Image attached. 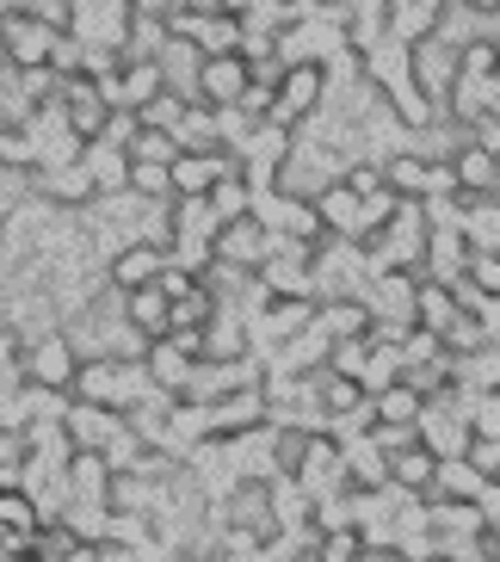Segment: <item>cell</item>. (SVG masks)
Segmentation results:
<instances>
[{
  "instance_id": "1",
  "label": "cell",
  "mask_w": 500,
  "mask_h": 562,
  "mask_svg": "<svg viewBox=\"0 0 500 562\" xmlns=\"http://www.w3.org/2000/svg\"><path fill=\"white\" fill-rule=\"evenodd\" d=\"M328 105V75L316 63H291L279 75V93H272V112L260 124H279V131H303L309 117Z\"/></svg>"
},
{
  "instance_id": "2",
  "label": "cell",
  "mask_w": 500,
  "mask_h": 562,
  "mask_svg": "<svg viewBox=\"0 0 500 562\" xmlns=\"http://www.w3.org/2000/svg\"><path fill=\"white\" fill-rule=\"evenodd\" d=\"M130 19H136L130 0H75V7H68V25H63V32L75 37V44H87V50H117V56H124Z\"/></svg>"
},
{
  "instance_id": "3",
  "label": "cell",
  "mask_w": 500,
  "mask_h": 562,
  "mask_svg": "<svg viewBox=\"0 0 500 562\" xmlns=\"http://www.w3.org/2000/svg\"><path fill=\"white\" fill-rule=\"evenodd\" d=\"M75 347H68V334L50 328V334H37V340H25L19 347V378L37 383V390H63L68 396V383H75Z\"/></svg>"
},
{
  "instance_id": "4",
  "label": "cell",
  "mask_w": 500,
  "mask_h": 562,
  "mask_svg": "<svg viewBox=\"0 0 500 562\" xmlns=\"http://www.w3.org/2000/svg\"><path fill=\"white\" fill-rule=\"evenodd\" d=\"M63 25H44V19H25V13H0V63L13 68H50V50Z\"/></svg>"
},
{
  "instance_id": "5",
  "label": "cell",
  "mask_w": 500,
  "mask_h": 562,
  "mask_svg": "<svg viewBox=\"0 0 500 562\" xmlns=\"http://www.w3.org/2000/svg\"><path fill=\"white\" fill-rule=\"evenodd\" d=\"M211 254H217L223 266H241V272H260L266 266V254H272V229L260 223V216H235V223H223L217 229V241H211Z\"/></svg>"
},
{
  "instance_id": "6",
  "label": "cell",
  "mask_w": 500,
  "mask_h": 562,
  "mask_svg": "<svg viewBox=\"0 0 500 562\" xmlns=\"http://www.w3.org/2000/svg\"><path fill=\"white\" fill-rule=\"evenodd\" d=\"M248 81H253L248 56H204V63H198V105L229 112V105H241Z\"/></svg>"
},
{
  "instance_id": "7",
  "label": "cell",
  "mask_w": 500,
  "mask_h": 562,
  "mask_svg": "<svg viewBox=\"0 0 500 562\" xmlns=\"http://www.w3.org/2000/svg\"><path fill=\"white\" fill-rule=\"evenodd\" d=\"M63 432H68V451H105L117 432H124V414L100 408V402H75V396H68Z\"/></svg>"
},
{
  "instance_id": "8",
  "label": "cell",
  "mask_w": 500,
  "mask_h": 562,
  "mask_svg": "<svg viewBox=\"0 0 500 562\" xmlns=\"http://www.w3.org/2000/svg\"><path fill=\"white\" fill-rule=\"evenodd\" d=\"M408 56H414V87L433 100V112H439L445 93H451V81H457V44H445V37H414Z\"/></svg>"
},
{
  "instance_id": "9",
  "label": "cell",
  "mask_w": 500,
  "mask_h": 562,
  "mask_svg": "<svg viewBox=\"0 0 500 562\" xmlns=\"http://www.w3.org/2000/svg\"><path fill=\"white\" fill-rule=\"evenodd\" d=\"M32 192H37L44 204H56V211H87V204L100 199V186H93V173H87L81 161L37 167V173H32Z\"/></svg>"
},
{
  "instance_id": "10",
  "label": "cell",
  "mask_w": 500,
  "mask_h": 562,
  "mask_svg": "<svg viewBox=\"0 0 500 562\" xmlns=\"http://www.w3.org/2000/svg\"><path fill=\"white\" fill-rule=\"evenodd\" d=\"M316 216H321V229L333 235V241H365V199L352 192L346 180H333V186H321L316 199Z\"/></svg>"
},
{
  "instance_id": "11",
  "label": "cell",
  "mask_w": 500,
  "mask_h": 562,
  "mask_svg": "<svg viewBox=\"0 0 500 562\" xmlns=\"http://www.w3.org/2000/svg\"><path fill=\"white\" fill-rule=\"evenodd\" d=\"M173 199H204L217 180H229V173H241L235 167V155L229 149H211V155H173Z\"/></svg>"
},
{
  "instance_id": "12",
  "label": "cell",
  "mask_w": 500,
  "mask_h": 562,
  "mask_svg": "<svg viewBox=\"0 0 500 562\" xmlns=\"http://www.w3.org/2000/svg\"><path fill=\"white\" fill-rule=\"evenodd\" d=\"M161 266H167L161 241H130V248H117L112 260H105V284H112V291H143V284L161 279Z\"/></svg>"
},
{
  "instance_id": "13",
  "label": "cell",
  "mask_w": 500,
  "mask_h": 562,
  "mask_svg": "<svg viewBox=\"0 0 500 562\" xmlns=\"http://www.w3.org/2000/svg\"><path fill=\"white\" fill-rule=\"evenodd\" d=\"M451 161V180H457V199H495V186H500V161L482 149V143H457V149L445 155Z\"/></svg>"
},
{
  "instance_id": "14",
  "label": "cell",
  "mask_w": 500,
  "mask_h": 562,
  "mask_svg": "<svg viewBox=\"0 0 500 562\" xmlns=\"http://www.w3.org/2000/svg\"><path fill=\"white\" fill-rule=\"evenodd\" d=\"M266 427V390H235V396L211 402V439H235V432H253Z\"/></svg>"
},
{
  "instance_id": "15",
  "label": "cell",
  "mask_w": 500,
  "mask_h": 562,
  "mask_svg": "<svg viewBox=\"0 0 500 562\" xmlns=\"http://www.w3.org/2000/svg\"><path fill=\"white\" fill-rule=\"evenodd\" d=\"M117 310H124V322H130L143 340H161V334L173 328V303H167L161 284H143V291H117Z\"/></svg>"
},
{
  "instance_id": "16",
  "label": "cell",
  "mask_w": 500,
  "mask_h": 562,
  "mask_svg": "<svg viewBox=\"0 0 500 562\" xmlns=\"http://www.w3.org/2000/svg\"><path fill=\"white\" fill-rule=\"evenodd\" d=\"M384 186L396 192V199H408V204H427L433 199V161L420 149H401V155H384Z\"/></svg>"
},
{
  "instance_id": "17",
  "label": "cell",
  "mask_w": 500,
  "mask_h": 562,
  "mask_svg": "<svg viewBox=\"0 0 500 562\" xmlns=\"http://www.w3.org/2000/svg\"><path fill=\"white\" fill-rule=\"evenodd\" d=\"M81 167L93 173L100 199H112V192H124V186H130V155H124V143H105V136H93V143L81 149Z\"/></svg>"
},
{
  "instance_id": "18",
  "label": "cell",
  "mask_w": 500,
  "mask_h": 562,
  "mask_svg": "<svg viewBox=\"0 0 500 562\" xmlns=\"http://www.w3.org/2000/svg\"><path fill=\"white\" fill-rule=\"evenodd\" d=\"M316 328L328 334V340H365V334H371L365 297H328V303H316Z\"/></svg>"
},
{
  "instance_id": "19",
  "label": "cell",
  "mask_w": 500,
  "mask_h": 562,
  "mask_svg": "<svg viewBox=\"0 0 500 562\" xmlns=\"http://www.w3.org/2000/svg\"><path fill=\"white\" fill-rule=\"evenodd\" d=\"M482 488H488V476L469 458H439L433 495H427V501H482Z\"/></svg>"
},
{
  "instance_id": "20",
  "label": "cell",
  "mask_w": 500,
  "mask_h": 562,
  "mask_svg": "<svg viewBox=\"0 0 500 562\" xmlns=\"http://www.w3.org/2000/svg\"><path fill=\"white\" fill-rule=\"evenodd\" d=\"M143 364H149V383L155 390H167V396H180L185 378H192V352H180L173 340H149V352H143Z\"/></svg>"
},
{
  "instance_id": "21",
  "label": "cell",
  "mask_w": 500,
  "mask_h": 562,
  "mask_svg": "<svg viewBox=\"0 0 500 562\" xmlns=\"http://www.w3.org/2000/svg\"><path fill=\"white\" fill-rule=\"evenodd\" d=\"M451 322H457V291H451V284H439V279H420L414 284V328L445 334Z\"/></svg>"
},
{
  "instance_id": "22",
  "label": "cell",
  "mask_w": 500,
  "mask_h": 562,
  "mask_svg": "<svg viewBox=\"0 0 500 562\" xmlns=\"http://www.w3.org/2000/svg\"><path fill=\"white\" fill-rule=\"evenodd\" d=\"M433 470H439V458L427 446H408V451H396V458H389V482H396L401 495H433Z\"/></svg>"
},
{
  "instance_id": "23",
  "label": "cell",
  "mask_w": 500,
  "mask_h": 562,
  "mask_svg": "<svg viewBox=\"0 0 500 562\" xmlns=\"http://www.w3.org/2000/svg\"><path fill=\"white\" fill-rule=\"evenodd\" d=\"M420 408H427V402H420L414 390H408V383H389V390H377V396H371V414H377V427H414Z\"/></svg>"
},
{
  "instance_id": "24",
  "label": "cell",
  "mask_w": 500,
  "mask_h": 562,
  "mask_svg": "<svg viewBox=\"0 0 500 562\" xmlns=\"http://www.w3.org/2000/svg\"><path fill=\"white\" fill-rule=\"evenodd\" d=\"M204 199H211L217 223H235V216H248V211H253V186L241 180V173H229V180H217L211 192H204Z\"/></svg>"
},
{
  "instance_id": "25",
  "label": "cell",
  "mask_w": 500,
  "mask_h": 562,
  "mask_svg": "<svg viewBox=\"0 0 500 562\" xmlns=\"http://www.w3.org/2000/svg\"><path fill=\"white\" fill-rule=\"evenodd\" d=\"M124 192H136L143 204H167L173 199V173L155 167V161H130V186H124Z\"/></svg>"
},
{
  "instance_id": "26",
  "label": "cell",
  "mask_w": 500,
  "mask_h": 562,
  "mask_svg": "<svg viewBox=\"0 0 500 562\" xmlns=\"http://www.w3.org/2000/svg\"><path fill=\"white\" fill-rule=\"evenodd\" d=\"M124 155H130V161L173 167V155H180V143H173V131H143V124H136V136L124 143Z\"/></svg>"
},
{
  "instance_id": "27",
  "label": "cell",
  "mask_w": 500,
  "mask_h": 562,
  "mask_svg": "<svg viewBox=\"0 0 500 562\" xmlns=\"http://www.w3.org/2000/svg\"><path fill=\"white\" fill-rule=\"evenodd\" d=\"M211 315H217V297H211V291H185L180 303H173V328L167 334H180V328H204V322H211Z\"/></svg>"
},
{
  "instance_id": "28",
  "label": "cell",
  "mask_w": 500,
  "mask_h": 562,
  "mask_svg": "<svg viewBox=\"0 0 500 562\" xmlns=\"http://www.w3.org/2000/svg\"><path fill=\"white\" fill-rule=\"evenodd\" d=\"M180 117H185V100H180V93H155V100L136 112V124H143V131H173Z\"/></svg>"
},
{
  "instance_id": "29",
  "label": "cell",
  "mask_w": 500,
  "mask_h": 562,
  "mask_svg": "<svg viewBox=\"0 0 500 562\" xmlns=\"http://www.w3.org/2000/svg\"><path fill=\"white\" fill-rule=\"evenodd\" d=\"M0 167L32 173V136H25V124H7V117H0Z\"/></svg>"
},
{
  "instance_id": "30",
  "label": "cell",
  "mask_w": 500,
  "mask_h": 562,
  "mask_svg": "<svg viewBox=\"0 0 500 562\" xmlns=\"http://www.w3.org/2000/svg\"><path fill=\"white\" fill-rule=\"evenodd\" d=\"M0 13H25L44 25H68V0H0Z\"/></svg>"
},
{
  "instance_id": "31",
  "label": "cell",
  "mask_w": 500,
  "mask_h": 562,
  "mask_svg": "<svg viewBox=\"0 0 500 562\" xmlns=\"http://www.w3.org/2000/svg\"><path fill=\"white\" fill-rule=\"evenodd\" d=\"M100 557H105V544H93V538H68L56 562H100Z\"/></svg>"
},
{
  "instance_id": "32",
  "label": "cell",
  "mask_w": 500,
  "mask_h": 562,
  "mask_svg": "<svg viewBox=\"0 0 500 562\" xmlns=\"http://www.w3.org/2000/svg\"><path fill=\"white\" fill-rule=\"evenodd\" d=\"M19 211H25V199H13V192H0V229H7V223H13Z\"/></svg>"
},
{
  "instance_id": "33",
  "label": "cell",
  "mask_w": 500,
  "mask_h": 562,
  "mask_svg": "<svg viewBox=\"0 0 500 562\" xmlns=\"http://www.w3.org/2000/svg\"><path fill=\"white\" fill-rule=\"evenodd\" d=\"M488 117H500V81H495V100H488Z\"/></svg>"
},
{
  "instance_id": "34",
  "label": "cell",
  "mask_w": 500,
  "mask_h": 562,
  "mask_svg": "<svg viewBox=\"0 0 500 562\" xmlns=\"http://www.w3.org/2000/svg\"><path fill=\"white\" fill-rule=\"evenodd\" d=\"M316 7H333V13H340V7H346V0H316Z\"/></svg>"
},
{
  "instance_id": "35",
  "label": "cell",
  "mask_w": 500,
  "mask_h": 562,
  "mask_svg": "<svg viewBox=\"0 0 500 562\" xmlns=\"http://www.w3.org/2000/svg\"><path fill=\"white\" fill-rule=\"evenodd\" d=\"M495 81H500V50H495Z\"/></svg>"
},
{
  "instance_id": "36",
  "label": "cell",
  "mask_w": 500,
  "mask_h": 562,
  "mask_svg": "<svg viewBox=\"0 0 500 562\" xmlns=\"http://www.w3.org/2000/svg\"><path fill=\"white\" fill-rule=\"evenodd\" d=\"M68 7H75V0H68Z\"/></svg>"
}]
</instances>
